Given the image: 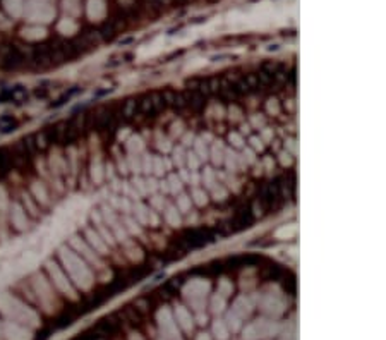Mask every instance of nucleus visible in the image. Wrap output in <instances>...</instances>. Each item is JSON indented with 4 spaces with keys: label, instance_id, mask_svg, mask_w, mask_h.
I'll return each instance as SVG.
<instances>
[{
    "label": "nucleus",
    "instance_id": "obj_1",
    "mask_svg": "<svg viewBox=\"0 0 386 340\" xmlns=\"http://www.w3.org/2000/svg\"><path fill=\"white\" fill-rule=\"evenodd\" d=\"M223 163L227 167V170L230 172H237L241 170V156L234 151V149H225V156H223Z\"/></svg>",
    "mask_w": 386,
    "mask_h": 340
},
{
    "label": "nucleus",
    "instance_id": "obj_2",
    "mask_svg": "<svg viewBox=\"0 0 386 340\" xmlns=\"http://www.w3.org/2000/svg\"><path fill=\"white\" fill-rule=\"evenodd\" d=\"M5 335H7V340H31L29 332H26L24 328L17 327V325H7Z\"/></svg>",
    "mask_w": 386,
    "mask_h": 340
},
{
    "label": "nucleus",
    "instance_id": "obj_3",
    "mask_svg": "<svg viewBox=\"0 0 386 340\" xmlns=\"http://www.w3.org/2000/svg\"><path fill=\"white\" fill-rule=\"evenodd\" d=\"M132 213L134 216H136V222L139 223V225H148V213H149V208L146 206L142 201H136L132 206Z\"/></svg>",
    "mask_w": 386,
    "mask_h": 340
},
{
    "label": "nucleus",
    "instance_id": "obj_4",
    "mask_svg": "<svg viewBox=\"0 0 386 340\" xmlns=\"http://www.w3.org/2000/svg\"><path fill=\"white\" fill-rule=\"evenodd\" d=\"M165 220H167L168 225L172 227H179L181 225V213H179L177 206H174V204H168L167 208H165Z\"/></svg>",
    "mask_w": 386,
    "mask_h": 340
},
{
    "label": "nucleus",
    "instance_id": "obj_5",
    "mask_svg": "<svg viewBox=\"0 0 386 340\" xmlns=\"http://www.w3.org/2000/svg\"><path fill=\"white\" fill-rule=\"evenodd\" d=\"M209 156H211L215 165H222L223 156H225V146L222 141H215V144H213L211 149H209Z\"/></svg>",
    "mask_w": 386,
    "mask_h": 340
},
{
    "label": "nucleus",
    "instance_id": "obj_6",
    "mask_svg": "<svg viewBox=\"0 0 386 340\" xmlns=\"http://www.w3.org/2000/svg\"><path fill=\"white\" fill-rule=\"evenodd\" d=\"M175 316H177V321L181 323V327L184 328V330H186V332L193 330V318H191V315L182 308V306H179V308H177V311H175Z\"/></svg>",
    "mask_w": 386,
    "mask_h": 340
},
{
    "label": "nucleus",
    "instance_id": "obj_7",
    "mask_svg": "<svg viewBox=\"0 0 386 340\" xmlns=\"http://www.w3.org/2000/svg\"><path fill=\"white\" fill-rule=\"evenodd\" d=\"M194 153L197 155V158L203 162V160H208L209 156V149L208 146H206V141L203 139V137H197V139H194Z\"/></svg>",
    "mask_w": 386,
    "mask_h": 340
},
{
    "label": "nucleus",
    "instance_id": "obj_8",
    "mask_svg": "<svg viewBox=\"0 0 386 340\" xmlns=\"http://www.w3.org/2000/svg\"><path fill=\"white\" fill-rule=\"evenodd\" d=\"M213 334H215V337L218 340H227L230 337V332H228V328L223 320H216L215 323H213Z\"/></svg>",
    "mask_w": 386,
    "mask_h": 340
},
{
    "label": "nucleus",
    "instance_id": "obj_9",
    "mask_svg": "<svg viewBox=\"0 0 386 340\" xmlns=\"http://www.w3.org/2000/svg\"><path fill=\"white\" fill-rule=\"evenodd\" d=\"M126 162H127V169L130 172H134L136 175L141 174V156L137 153H129Z\"/></svg>",
    "mask_w": 386,
    "mask_h": 340
},
{
    "label": "nucleus",
    "instance_id": "obj_10",
    "mask_svg": "<svg viewBox=\"0 0 386 340\" xmlns=\"http://www.w3.org/2000/svg\"><path fill=\"white\" fill-rule=\"evenodd\" d=\"M167 184H168V191H170L172 194H177V193L182 191L184 182L181 181V179H179L177 174H170V175H168V179H167Z\"/></svg>",
    "mask_w": 386,
    "mask_h": 340
},
{
    "label": "nucleus",
    "instance_id": "obj_11",
    "mask_svg": "<svg viewBox=\"0 0 386 340\" xmlns=\"http://www.w3.org/2000/svg\"><path fill=\"white\" fill-rule=\"evenodd\" d=\"M225 325H227L228 332H239V330H241V327H242V321H241V318H239V316L235 315L234 311H232V313H228V315H227Z\"/></svg>",
    "mask_w": 386,
    "mask_h": 340
},
{
    "label": "nucleus",
    "instance_id": "obj_12",
    "mask_svg": "<svg viewBox=\"0 0 386 340\" xmlns=\"http://www.w3.org/2000/svg\"><path fill=\"white\" fill-rule=\"evenodd\" d=\"M127 149H129V153H137V155H141V153H144V143H142V139L139 136H132L129 139V143H127Z\"/></svg>",
    "mask_w": 386,
    "mask_h": 340
},
{
    "label": "nucleus",
    "instance_id": "obj_13",
    "mask_svg": "<svg viewBox=\"0 0 386 340\" xmlns=\"http://www.w3.org/2000/svg\"><path fill=\"white\" fill-rule=\"evenodd\" d=\"M203 182H204V188L211 191L218 181H216V175H215V170L213 169H204V174H203Z\"/></svg>",
    "mask_w": 386,
    "mask_h": 340
},
{
    "label": "nucleus",
    "instance_id": "obj_14",
    "mask_svg": "<svg viewBox=\"0 0 386 340\" xmlns=\"http://www.w3.org/2000/svg\"><path fill=\"white\" fill-rule=\"evenodd\" d=\"M124 223H126V227H124V229L129 230L130 234L141 235V225L134 218H130V215H124Z\"/></svg>",
    "mask_w": 386,
    "mask_h": 340
},
{
    "label": "nucleus",
    "instance_id": "obj_15",
    "mask_svg": "<svg viewBox=\"0 0 386 340\" xmlns=\"http://www.w3.org/2000/svg\"><path fill=\"white\" fill-rule=\"evenodd\" d=\"M88 237H89V241H91V244L95 246L96 249H98L102 255H107V251H108V248H107V244L102 241V237H100L98 234L96 232H88Z\"/></svg>",
    "mask_w": 386,
    "mask_h": 340
},
{
    "label": "nucleus",
    "instance_id": "obj_16",
    "mask_svg": "<svg viewBox=\"0 0 386 340\" xmlns=\"http://www.w3.org/2000/svg\"><path fill=\"white\" fill-rule=\"evenodd\" d=\"M141 172L144 175H148V177L153 172V156L148 155V153H142L141 156Z\"/></svg>",
    "mask_w": 386,
    "mask_h": 340
},
{
    "label": "nucleus",
    "instance_id": "obj_17",
    "mask_svg": "<svg viewBox=\"0 0 386 340\" xmlns=\"http://www.w3.org/2000/svg\"><path fill=\"white\" fill-rule=\"evenodd\" d=\"M295 232H297V227H295L294 223H290V225H283L282 229L276 230L275 235L278 239H290V237H294Z\"/></svg>",
    "mask_w": 386,
    "mask_h": 340
},
{
    "label": "nucleus",
    "instance_id": "obj_18",
    "mask_svg": "<svg viewBox=\"0 0 386 340\" xmlns=\"http://www.w3.org/2000/svg\"><path fill=\"white\" fill-rule=\"evenodd\" d=\"M165 172H167V169H165V162L162 156H153V174L156 177H163Z\"/></svg>",
    "mask_w": 386,
    "mask_h": 340
},
{
    "label": "nucleus",
    "instance_id": "obj_19",
    "mask_svg": "<svg viewBox=\"0 0 386 340\" xmlns=\"http://www.w3.org/2000/svg\"><path fill=\"white\" fill-rule=\"evenodd\" d=\"M177 210L179 213H189L191 211V198L187 194H181L177 198Z\"/></svg>",
    "mask_w": 386,
    "mask_h": 340
},
{
    "label": "nucleus",
    "instance_id": "obj_20",
    "mask_svg": "<svg viewBox=\"0 0 386 340\" xmlns=\"http://www.w3.org/2000/svg\"><path fill=\"white\" fill-rule=\"evenodd\" d=\"M122 191L126 193V198H129V200L141 201V194L132 188V184H130V182H124V184H122Z\"/></svg>",
    "mask_w": 386,
    "mask_h": 340
},
{
    "label": "nucleus",
    "instance_id": "obj_21",
    "mask_svg": "<svg viewBox=\"0 0 386 340\" xmlns=\"http://www.w3.org/2000/svg\"><path fill=\"white\" fill-rule=\"evenodd\" d=\"M186 163H187V167H189L191 172H196L201 165V160L197 158V155L193 151V153H187L186 155Z\"/></svg>",
    "mask_w": 386,
    "mask_h": 340
},
{
    "label": "nucleus",
    "instance_id": "obj_22",
    "mask_svg": "<svg viewBox=\"0 0 386 340\" xmlns=\"http://www.w3.org/2000/svg\"><path fill=\"white\" fill-rule=\"evenodd\" d=\"M193 198H194V203H196L197 206H204V204L208 203V196H206V193L199 188L193 189Z\"/></svg>",
    "mask_w": 386,
    "mask_h": 340
},
{
    "label": "nucleus",
    "instance_id": "obj_23",
    "mask_svg": "<svg viewBox=\"0 0 386 340\" xmlns=\"http://www.w3.org/2000/svg\"><path fill=\"white\" fill-rule=\"evenodd\" d=\"M223 308H225V297L222 294H218V296H215L211 301V311L215 313V315H220V313L223 311Z\"/></svg>",
    "mask_w": 386,
    "mask_h": 340
},
{
    "label": "nucleus",
    "instance_id": "obj_24",
    "mask_svg": "<svg viewBox=\"0 0 386 340\" xmlns=\"http://www.w3.org/2000/svg\"><path fill=\"white\" fill-rule=\"evenodd\" d=\"M174 163L177 167H184V163H186V153H184V148L182 146H179V148H175L174 149Z\"/></svg>",
    "mask_w": 386,
    "mask_h": 340
},
{
    "label": "nucleus",
    "instance_id": "obj_25",
    "mask_svg": "<svg viewBox=\"0 0 386 340\" xmlns=\"http://www.w3.org/2000/svg\"><path fill=\"white\" fill-rule=\"evenodd\" d=\"M130 184H132V188L136 189V191L139 193L141 196H144V194H148V193H146V184H144V179H142V177H139V175H136V177L132 179V182H130Z\"/></svg>",
    "mask_w": 386,
    "mask_h": 340
},
{
    "label": "nucleus",
    "instance_id": "obj_26",
    "mask_svg": "<svg viewBox=\"0 0 386 340\" xmlns=\"http://www.w3.org/2000/svg\"><path fill=\"white\" fill-rule=\"evenodd\" d=\"M144 184H146V193L156 194V191H158V181L155 177H146Z\"/></svg>",
    "mask_w": 386,
    "mask_h": 340
},
{
    "label": "nucleus",
    "instance_id": "obj_27",
    "mask_svg": "<svg viewBox=\"0 0 386 340\" xmlns=\"http://www.w3.org/2000/svg\"><path fill=\"white\" fill-rule=\"evenodd\" d=\"M151 206H153V210H155V211H163V208H165V200H163V196H160V194H153V198H151Z\"/></svg>",
    "mask_w": 386,
    "mask_h": 340
},
{
    "label": "nucleus",
    "instance_id": "obj_28",
    "mask_svg": "<svg viewBox=\"0 0 386 340\" xmlns=\"http://www.w3.org/2000/svg\"><path fill=\"white\" fill-rule=\"evenodd\" d=\"M211 193H213V196H215L216 201H223L225 198H227V189H225L222 184H216L215 188L211 189Z\"/></svg>",
    "mask_w": 386,
    "mask_h": 340
},
{
    "label": "nucleus",
    "instance_id": "obj_29",
    "mask_svg": "<svg viewBox=\"0 0 386 340\" xmlns=\"http://www.w3.org/2000/svg\"><path fill=\"white\" fill-rule=\"evenodd\" d=\"M241 158L244 160L246 165H253V163H256V156H254V151H253V149H249V148L244 149V153H242Z\"/></svg>",
    "mask_w": 386,
    "mask_h": 340
},
{
    "label": "nucleus",
    "instance_id": "obj_30",
    "mask_svg": "<svg viewBox=\"0 0 386 340\" xmlns=\"http://www.w3.org/2000/svg\"><path fill=\"white\" fill-rule=\"evenodd\" d=\"M119 210H122L124 211V215H130L132 213V204H130V201H129V198H121V208Z\"/></svg>",
    "mask_w": 386,
    "mask_h": 340
},
{
    "label": "nucleus",
    "instance_id": "obj_31",
    "mask_svg": "<svg viewBox=\"0 0 386 340\" xmlns=\"http://www.w3.org/2000/svg\"><path fill=\"white\" fill-rule=\"evenodd\" d=\"M158 223H160L158 211L149 210V213H148V225H149V227H158Z\"/></svg>",
    "mask_w": 386,
    "mask_h": 340
},
{
    "label": "nucleus",
    "instance_id": "obj_32",
    "mask_svg": "<svg viewBox=\"0 0 386 340\" xmlns=\"http://www.w3.org/2000/svg\"><path fill=\"white\" fill-rule=\"evenodd\" d=\"M230 143L234 144L235 148H242V146H244V141H242L241 134H237V133H232L230 134Z\"/></svg>",
    "mask_w": 386,
    "mask_h": 340
},
{
    "label": "nucleus",
    "instance_id": "obj_33",
    "mask_svg": "<svg viewBox=\"0 0 386 340\" xmlns=\"http://www.w3.org/2000/svg\"><path fill=\"white\" fill-rule=\"evenodd\" d=\"M232 292V285H230V283H228L227 282V280H222V282H220V294H222V296L223 297H227L228 296V294H230Z\"/></svg>",
    "mask_w": 386,
    "mask_h": 340
},
{
    "label": "nucleus",
    "instance_id": "obj_34",
    "mask_svg": "<svg viewBox=\"0 0 386 340\" xmlns=\"http://www.w3.org/2000/svg\"><path fill=\"white\" fill-rule=\"evenodd\" d=\"M158 148L162 149V151H170V143H168L167 137H162V134H158Z\"/></svg>",
    "mask_w": 386,
    "mask_h": 340
},
{
    "label": "nucleus",
    "instance_id": "obj_35",
    "mask_svg": "<svg viewBox=\"0 0 386 340\" xmlns=\"http://www.w3.org/2000/svg\"><path fill=\"white\" fill-rule=\"evenodd\" d=\"M189 177H191V170H187V169H182L179 170V179H181L182 182H189Z\"/></svg>",
    "mask_w": 386,
    "mask_h": 340
},
{
    "label": "nucleus",
    "instance_id": "obj_36",
    "mask_svg": "<svg viewBox=\"0 0 386 340\" xmlns=\"http://www.w3.org/2000/svg\"><path fill=\"white\" fill-rule=\"evenodd\" d=\"M189 182H191V184H193V186H194V188H197V186H199L201 179H199V175H197V172H191V177H189Z\"/></svg>",
    "mask_w": 386,
    "mask_h": 340
},
{
    "label": "nucleus",
    "instance_id": "obj_37",
    "mask_svg": "<svg viewBox=\"0 0 386 340\" xmlns=\"http://www.w3.org/2000/svg\"><path fill=\"white\" fill-rule=\"evenodd\" d=\"M251 143H253L254 149H263V146H264L261 137H253V139H251Z\"/></svg>",
    "mask_w": 386,
    "mask_h": 340
},
{
    "label": "nucleus",
    "instance_id": "obj_38",
    "mask_svg": "<svg viewBox=\"0 0 386 340\" xmlns=\"http://www.w3.org/2000/svg\"><path fill=\"white\" fill-rule=\"evenodd\" d=\"M110 203H112V206H114V208H121V198L117 196V193L110 196Z\"/></svg>",
    "mask_w": 386,
    "mask_h": 340
},
{
    "label": "nucleus",
    "instance_id": "obj_39",
    "mask_svg": "<svg viewBox=\"0 0 386 340\" xmlns=\"http://www.w3.org/2000/svg\"><path fill=\"white\" fill-rule=\"evenodd\" d=\"M193 143H194V136L187 133L186 136H184V139H182V144H184V146H191Z\"/></svg>",
    "mask_w": 386,
    "mask_h": 340
},
{
    "label": "nucleus",
    "instance_id": "obj_40",
    "mask_svg": "<svg viewBox=\"0 0 386 340\" xmlns=\"http://www.w3.org/2000/svg\"><path fill=\"white\" fill-rule=\"evenodd\" d=\"M122 184H124V182H121V181H117V179H114V182H112V189H114V191H115V193L122 191Z\"/></svg>",
    "mask_w": 386,
    "mask_h": 340
},
{
    "label": "nucleus",
    "instance_id": "obj_41",
    "mask_svg": "<svg viewBox=\"0 0 386 340\" xmlns=\"http://www.w3.org/2000/svg\"><path fill=\"white\" fill-rule=\"evenodd\" d=\"M119 169H121L122 174H127V172H129V169H127V162H124L122 158L119 160Z\"/></svg>",
    "mask_w": 386,
    "mask_h": 340
},
{
    "label": "nucleus",
    "instance_id": "obj_42",
    "mask_svg": "<svg viewBox=\"0 0 386 340\" xmlns=\"http://www.w3.org/2000/svg\"><path fill=\"white\" fill-rule=\"evenodd\" d=\"M280 156H282V163H283V165H288V163L292 162V158H290V155H288V153H282Z\"/></svg>",
    "mask_w": 386,
    "mask_h": 340
},
{
    "label": "nucleus",
    "instance_id": "obj_43",
    "mask_svg": "<svg viewBox=\"0 0 386 340\" xmlns=\"http://www.w3.org/2000/svg\"><path fill=\"white\" fill-rule=\"evenodd\" d=\"M158 189H162L163 193H170V191H168V184H167V181L158 182Z\"/></svg>",
    "mask_w": 386,
    "mask_h": 340
},
{
    "label": "nucleus",
    "instance_id": "obj_44",
    "mask_svg": "<svg viewBox=\"0 0 386 340\" xmlns=\"http://www.w3.org/2000/svg\"><path fill=\"white\" fill-rule=\"evenodd\" d=\"M172 133H174V134H181L182 133V126L181 124H174V126H172Z\"/></svg>",
    "mask_w": 386,
    "mask_h": 340
},
{
    "label": "nucleus",
    "instance_id": "obj_45",
    "mask_svg": "<svg viewBox=\"0 0 386 340\" xmlns=\"http://www.w3.org/2000/svg\"><path fill=\"white\" fill-rule=\"evenodd\" d=\"M268 110H269V112H276V110H278V108H276L275 100H269V103H268Z\"/></svg>",
    "mask_w": 386,
    "mask_h": 340
},
{
    "label": "nucleus",
    "instance_id": "obj_46",
    "mask_svg": "<svg viewBox=\"0 0 386 340\" xmlns=\"http://www.w3.org/2000/svg\"><path fill=\"white\" fill-rule=\"evenodd\" d=\"M196 340H213V339L209 337V334H199Z\"/></svg>",
    "mask_w": 386,
    "mask_h": 340
},
{
    "label": "nucleus",
    "instance_id": "obj_47",
    "mask_svg": "<svg viewBox=\"0 0 386 340\" xmlns=\"http://www.w3.org/2000/svg\"><path fill=\"white\" fill-rule=\"evenodd\" d=\"M254 122H256V124H257V126H263V124H264L263 117H254Z\"/></svg>",
    "mask_w": 386,
    "mask_h": 340
},
{
    "label": "nucleus",
    "instance_id": "obj_48",
    "mask_svg": "<svg viewBox=\"0 0 386 340\" xmlns=\"http://www.w3.org/2000/svg\"><path fill=\"white\" fill-rule=\"evenodd\" d=\"M263 136H264V139H269V137H271V133H269V131H264Z\"/></svg>",
    "mask_w": 386,
    "mask_h": 340
},
{
    "label": "nucleus",
    "instance_id": "obj_49",
    "mask_svg": "<svg viewBox=\"0 0 386 340\" xmlns=\"http://www.w3.org/2000/svg\"><path fill=\"white\" fill-rule=\"evenodd\" d=\"M249 126H242V133H249Z\"/></svg>",
    "mask_w": 386,
    "mask_h": 340
}]
</instances>
